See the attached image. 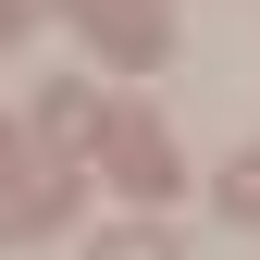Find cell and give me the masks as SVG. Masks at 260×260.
<instances>
[{
	"instance_id": "cell-2",
	"label": "cell",
	"mask_w": 260,
	"mask_h": 260,
	"mask_svg": "<svg viewBox=\"0 0 260 260\" xmlns=\"http://www.w3.org/2000/svg\"><path fill=\"white\" fill-rule=\"evenodd\" d=\"M75 25L112 62H161V50H174V13H161V0H75Z\"/></svg>"
},
{
	"instance_id": "cell-4",
	"label": "cell",
	"mask_w": 260,
	"mask_h": 260,
	"mask_svg": "<svg viewBox=\"0 0 260 260\" xmlns=\"http://www.w3.org/2000/svg\"><path fill=\"white\" fill-rule=\"evenodd\" d=\"M87 260H186L161 223H112V236H87Z\"/></svg>"
},
{
	"instance_id": "cell-3",
	"label": "cell",
	"mask_w": 260,
	"mask_h": 260,
	"mask_svg": "<svg viewBox=\"0 0 260 260\" xmlns=\"http://www.w3.org/2000/svg\"><path fill=\"white\" fill-rule=\"evenodd\" d=\"M38 137L87 149V137H100V100H87V87H50V100H38Z\"/></svg>"
},
{
	"instance_id": "cell-6",
	"label": "cell",
	"mask_w": 260,
	"mask_h": 260,
	"mask_svg": "<svg viewBox=\"0 0 260 260\" xmlns=\"http://www.w3.org/2000/svg\"><path fill=\"white\" fill-rule=\"evenodd\" d=\"M25 25H38V0H0V50H13V38H25Z\"/></svg>"
},
{
	"instance_id": "cell-1",
	"label": "cell",
	"mask_w": 260,
	"mask_h": 260,
	"mask_svg": "<svg viewBox=\"0 0 260 260\" xmlns=\"http://www.w3.org/2000/svg\"><path fill=\"white\" fill-rule=\"evenodd\" d=\"M100 161L137 186V199H174V186H186V161H174V137H161L149 112H112V124H100Z\"/></svg>"
},
{
	"instance_id": "cell-5",
	"label": "cell",
	"mask_w": 260,
	"mask_h": 260,
	"mask_svg": "<svg viewBox=\"0 0 260 260\" xmlns=\"http://www.w3.org/2000/svg\"><path fill=\"white\" fill-rule=\"evenodd\" d=\"M211 199H223V211H236V223H260V161H236V174H223V186H211Z\"/></svg>"
}]
</instances>
